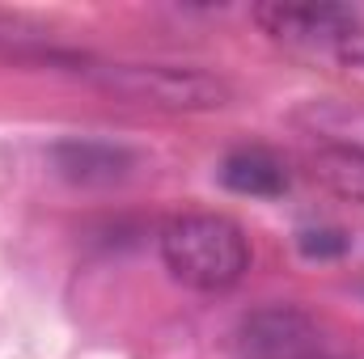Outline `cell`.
Segmentation results:
<instances>
[{"label": "cell", "instance_id": "6", "mask_svg": "<svg viewBox=\"0 0 364 359\" xmlns=\"http://www.w3.org/2000/svg\"><path fill=\"white\" fill-rule=\"evenodd\" d=\"M292 123L322 144V153L364 161V106L339 97H309L292 110Z\"/></svg>", "mask_w": 364, "mask_h": 359}, {"label": "cell", "instance_id": "4", "mask_svg": "<svg viewBox=\"0 0 364 359\" xmlns=\"http://www.w3.org/2000/svg\"><path fill=\"white\" fill-rule=\"evenodd\" d=\"M255 21L275 43L296 47V51H314V55L318 51L335 55L348 43V34H356L364 26L360 13L339 9V4H259Z\"/></svg>", "mask_w": 364, "mask_h": 359}, {"label": "cell", "instance_id": "1", "mask_svg": "<svg viewBox=\"0 0 364 359\" xmlns=\"http://www.w3.org/2000/svg\"><path fill=\"white\" fill-rule=\"evenodd\" d=\"M161 263L191 292H229L250 270V241L220 211H182L161 228Z\"/></svg>", "mask_w": 364, "mask_h": 359}, {"label": "cell", "instance_id": "3", "mask_svg": "<svg viewBox=\"0 0 364 359\" xmlns=\"http://www.w3.org/2000/svg\"><path fill=\"white\" fill-rule=\"evenodd\" d=\"M233 347L242 359H318L322 330L296 304H259L237 321Z\"/></svg>", "mask_w": 364, "mask_h": 359}, {"label": "cell", "instance_id": "10", "mask_svg": "<svg viewBox=\"0 0 364 359\" xmlns=\"http://www.w3.org/2000/svg\"><path fill=\"white\" fill-rule=\"evenodd\" d=\"M34 34H38V30H34V26H26L21 17L0 13V43H4V47H21V43H26V38H34Z\"/></svg>", "mask_w": 364, "mask_h": 359}, {"label": "cell", "instance_id": "11", "mask_svg": "<svg viewBox=\"0 0 364 359\" xmlns=\"http://www.w3.org/2000/svg\"><path fill=\"white\" fill-rule=\"evenodd\" d=\"M335 60H339V64H348V68H360V72H364V26L356 30V34H348V43L335 51Z\"/></svg>", "mask_w": 364, "mask_h": 359}, {"label": "cell", "instance_id": "9", "mask_svg": "<svg viewBox=\"0 0 364 359\" xmlns=\"http://www.w3.org/2000/svg\"><path fill=\"white\" fill-rule=\"evenodd\" d=\"M296 241H301V254H309V258H335V254L348 250L343 228H305Z\"/></svg>", "mask_w": 364, "mask_h": 359}, {"label": "cell", "instance_id": "8", "mask_svg": "<svg viewBox=\"0 0 364 359\" xmlns=\"http://www.w3.org/2000/svg\"><path fill=\"white\" fill-rule=\"evenodd\" d=\"M314 174L326 182L331 190L348 194L352 203H364V161H356V157H339V153H318Z\"/></svg>", "mask_w": 364, "mask_h": 359}, {"label": "cell", "instance_id": "5", "mask_svg": "<svg viewBox=\"0 0 364 359\" xmlns=\"http://www.w3.org/2000/svg\"><path fill=\"white\" fill-rule=\"evenodd\" d=\"M47 161L73 186H119L136 170V153L102 136H64L47 148Z\"/></svg>", "mask_w": 364, "mask_h": 359}, {"label": "cell", "instance_id": "7", "mask_svg": "<svg viewBox=\"0 0 364 359\" xmlns=\"http://www.w3.org/2000/svg\"><path fill=\"white\" fill-rule=\"evenodd\" d=\"M216 174L225 182V190L246 194V199H275V194L288 190V170H284V161L275 157L272 148H259V144L233 148V153L220 161Z\"/></svg>", "mask_w": 364, "mask_h": 359}, {"label": "cell", "instance_id": "12", "mask_svg": "<svg viewBox=\"0 0 364 359\" xmlns=\"http://www.w3.org/2000/svg\"><path fill=\"white\" fill-rule=\"evenodd\" d=\"M318 359H348V355H331V351H322V355H318Z\"/></svg>", "mask_w": 364, "mask_h": 359}, {"label": "cell", "instance_id": "2", "mask_svg": "<svg viewBox=\"0 0 364 359\" xmlns=\"http://www.w3.org/2000/svg\"><path fill=\"white\" fill-rule=\"evenodd\" d=\"M85 77L127 106L161 114H208L233 101V85L225 77L191 64H93Z\"/></svg>", "mask_w": 364, "mask_h": 359}]
</instances>
